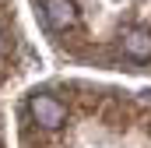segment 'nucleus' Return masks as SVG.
Listing matches in <instances>:
<instances>
[{"label": "nucleus", "instance_id": "obj_2", "mask_svg": "<svg viewBox=\"0 0 151 148\" xmlns=\"http://www.w3.org/2000/svg\"><path fill=\"white\" fill-rule=\"evenodd\" d=\"M123 49H127L130 60L148 64V60H151V32H148V28H130V32L123 36Z\"/></svg>", "mask_w": 151, "mask_h": 148}, {"label": "nucleus", "instance_id": "obj_3", "mask_svg": "<svg viewBox=\"0 0 151 148\" xmlns=\"http://www.w3.org/2000/svg\"><path fill=\"white\" fill-rule=\"evenodd\" d=\"M77 18L74 4L70 0H46V21H49V28H56V32H63V28H70Z\"/></svg>", "mask_w": 151, "mask_h": 148}, {"label": "nucleus", "instance_id": "obj_1", "mask_svg": "<svg viewBox=\"0 0 151 148\" xmlns=\"http://www.w3.org/2000/svg\"><path fill=\"white\" fill-rule=\"evenodd\" d=\"M32 116H35L39 127H46V131H56L60 123H63V102H56L53 95H35L32 99Z\"/></svg>", "mask_w": 151, "mask_h": 148}]
</instances>
